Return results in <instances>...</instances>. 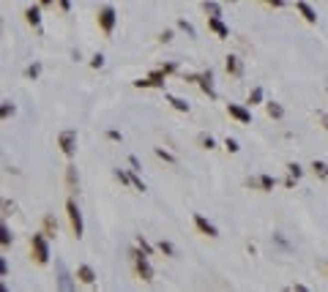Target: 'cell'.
<instances>
[{
  "instance_id": "1",
  "label": "cell",
  "mask_w": 328,
  "mask_h": 292,
  "mask_svg": "<svg viewBox=\"0 0 328 292\" xmlns=\"http://www.w3.org/2000/svg\"><path fill=\"white\" fill-rule=\"evenodd\" d=\"M30 249H33V257H36L38 265H46V262H50V246H46L44 232H38V235L30 238Z\"/></svg>"
},
{
  "instance_id": "2",
  "label": "cell",
  "mask_w": 328,
  "mask_h": 292,
  "mask_svg": "<svg viewBox=\"0 0 328 292\" xmlns=\"http://www.w3.org/2000/svg\"><path fill=\"white\" fill-rule=\"evenodd\" d=\"M134 268H137V276L142 279V282H154V268H150L148 262V254H142V251H134Z\"/></svg>"
},
{
  "instance_id": "3",
  "label": "cell",
  "mask_w": 328,
  "mask_h": 292,
  "mask_svg": "<svg viewBox=\"0 0 328 292\" xmlns=\"http://www.w3.org/2000/svg\"><path fill=\"white\" fill-rule=\"evenodd\" d=\"M115 22H118L115 8H112V5H102V8H98V27H102V30L110 36V33L115 30Z\"/></svg>"
},
{
  "instance_id": "4",
  "label": "cell",
  "mask_w": 328,
  "mask_h": 292,
  "mask_svg": "<svg viewBox=\"0 0 328 292\" xmlns=\"http://www.w3.org/2000/svg\"><path fill=\"white\" fill-rule=\"evenodd\" d=\"M58 145H60L63 156H68V159H72L74 150H77V131H74V128H66V131H60V137H58Z\"/></svg>"
},
{
  "instance_id": "5",
  "label": "cell",
  "mask_w": 328,
  "mask_h": 292,
  "mask_svg": "<svg viewBox=\"0 0 328 292\" xmlns=\"http://www.w3.org/2000/svg\"><path fill=\"white\" fill-rule=\"evenodd\" d=\"M66 210H68V221H72V230H74V235H77V238H82V213H80L77 202H74V200H68V202H66Z\"/></svg>"
},
{
  "instance_id": "6",
  "label": "cell",
  "mask_w": 328,
  "mask_h": 292,
  "mask_svg": "<svg viewBox=\"0 0 328 292\" xmlns=\"http://www.w3.org/2000/svg\"><path fill=\"white\" fill-rule=\"evenodd\" d=\"M164 79H167V74H164L162 68H154V71H150V77L137 79L134 87H164Z\"/></svg>"
},
{
  "instance_id": "7",
  "label": "cell",
  "mask_w": 328,
  "mask_h": 292,
  "mask_svg": "<svg viewBox=\"0 0 328 292\" xmlns=\"http://www.w3.org/2000/svg\"><path fill=\"white\" fill-rule=\"evenodd\" d=\"M227 112H230V118H236L238 123H252V112L241 104H227Z\"/></svg>"
},
{
  "instance_id": "8",
  "label": "cell",
  "mask_w": 328,
  "mask_h": 292,
  "mask_svg": "<svg viewBox=\"0 0 328 292\" xmlns=\"http://www.w3.org/2000/svg\"><path fill=\"white\" fill-rule=\"evenodd\" d=\"M197 85H200L202 90L208 93V98H216V90H214V74H210V68H208V71H202V74H197Z\"/></svg>"
},
{
  "instance_id": "9",
  "label": "cell",
  "mask_w": 328,
  "mask_h": 292,
  "mask_svg": "<svg viewBox=\"0 0 328 292\" xmlns=\"http://www.w3.org/2000/svg\"><path fill=\"white\" fill-rule=\"evenodd\" d=\"M194 224H197V230H200L202 235H208V238H219V230H216V227L210 224V221L205 219V216L197 213V216H194Z\"/></svg>"
},
{
  "instance_id": "10",
  "label": "cell",
  "mask_w": 328,
  "mask_h": 292,
  "mask_svg": "<svg viewBox=\"0 0 328 292\" xmlns=\"http://www.w3.org/2000/svg\"><path fill=\"white\" fill-rule=\"evenodd\" d=\"M208 27H210V30H214L219 38H230V27L222 22V16H210V19H208Z\"/></svg>"
},
{
  "instance_id": "11",
  "label": "cell",
  "mask_w": 328,
  "mask_h": 292,
  "mask_svg": "<svg viewBox=\"0 0 328 292\" xmlns=\"http://www.w3.org/2000/svg\"><path fill=\"white\" fill-rule=\"evenodd\" d=\"M58 287L60 290H74V284H72V276L66 273V268H63V262H58Z\"/></svg>"
},
{
  "instance_id": "12",
  "label": "cell",
  "mask_w": 328,
  "mask_h": 292,
  "mask_svg": "<svg viewBox=\"0 0 328 292\" xmlns=\"http://www.w3.org/2000/svg\"><path fill=\"white\" fill-rule=\"evenodd\" d=\"M77 279H80L82 284H93V282H96V273H93L90 265H80L77 268Z\"/></svg>"
},
{
  "instance_id": "13",
  "label": "cell",
  "mask_w": 328,
  "mask_h": 292,
  "mask_svg": "<svg viewBox=\"0 0 328 292\" xmlns=\"http://www.w3.org/2000/svg\"><path fill=\"white\" fill-rule=\"evenodd\" d=\"M227 74H232V77H241L244 74V66H241V60H238L236 55H227Z\"/></svg>"
},
{
  "instance_id": "14",
  "label": "cell",
  "mask_w": 328,
  "mask_h": 292,
  "mask_svg": "<svg viewBox=\"0 0 328 292\" xmlns=\"http://www.w3.org/2000/svg\"><path fill=\"white\" fill-rule=\"evenodd\" d=\"M298 11H301V16L309 22V25H314V22H318V14H314V8H312L309 3H304V0H301V3H298Z\"/></svg>"
},
{
  "instance_id": "15",
  "label": "cell",
  "mask_w": 328,
  "mask_h": 292,
  "mask_svg": "<svg viewBox=\"0 0 328 292\" xmlns=\"http://www.w3.org/2000/svg\"><path fill=\"white\" fill-rule=\"evenodd\" d=\"M66 183H68V189H72V194H77V189H80L77 167H66Z\"/></svg>"
},
{
  "instance_id": "16",
  "label": "cell",
  "mask_w": 328,
  "mask_h": 292,
  "mask_svg": "<svg viewBox=\"0 0 328 292\" xmlns=\"http://www.w3.org/2000/svg\"><path fill=\"white\" fill-rule=\"evenodd\" d=\"M249 186H260L262 191H271L274 186H276V180H274L271 175H262V178H257V180H249Z\"/></svg>"
},
{
  "instance_id": "17",
  "label": "cell",
  "mask_w": 328,
  "mask_h": 292,
  "mask_svg": "<svg viewBox=\"0 0 328 292\" xmlns=\"http://www.w3.org/2000/svg\"><path fill=\"white\" fill-rule=\"evenodd\" d=\"M25 19L30 22L33 27H38V25H41V8H38V5H30V8L25 11Z\"/></svg>"
},
{
  "instance_id": "18",
  "label": "cell",
  "mask_w": 328,
  "mask_h": 292,
  "mask_svg": "<svg viewBox=\"0 0 328 292\" xmlns=\"http://www.w3.org/2000/svg\"><path fill=\"white\" fill-rule=\"evenodd\" d=\"M58 232V221L52 219V216H44V235L46 238H52Z\"/></svg>"
},
{
  "instance_id": "19",
  "label": "cell",
  "mask_w": 328,
  "mask_h": 292,
  "mask_svg": "<svg viewBox=\"0 0 328 292\" xmlns=\"http://www.w3.org/2000/svg\"><path fill=\"white\" fill-rule=\"evenodd\" d=\"M167 101L172 104V109H178V112H189V104H186L184 98H178V96H167Z\"/></svg>"
},
{
  "instance_id": "20",
  "label": "cell",
  "mask_w": 328,
  "mask_h": 292,
  "mask_svg": "<svg viewBox=\"0 0 328 292\" xmlns=\"http://www.w3.org/2000/svg\"><path fill=\"white\" fill-rule=\"evenodd\" d=\"M312 169H314V175H318V178L328 180V164H326V161H312Z\"/></svg>"
},
{
  "instance_id": "21",
  "label": "cell",
  "mask_w": 328,
  "mask_h": 292,
  "mask_svg": "<svg viewBox=\"0 0 328 292\" xmlns=\"http://www.w3.org/2000/svg\"><path fill=\"white\" fill-rule=\"evenodd\" d=\"M202 8H205V14H210V16H222L219 3H214V0H205V3H202Z\"/></svg>"
},
{
  "instance_id": "22",
  "label": "cell",
  "mask_w": 328,
  "mask_h": 292,
  "mask_svg": "<svg viewBox=\"0 0 328 292\" xmlns=\"http://www.w3.org/2000/svg\"><path fill=\"white\" fill-rule=\"evenodd\" d=\"M266 109H268V115H271V118H282L284 115V109H282V104H276V101H271V104H266Z\"/></svg>"
},
{
  "instance_id": "23",
  "label": "cell",
  "mask_w": 328,
  "mask_h": 292,
  "mask_svg": "<svg viewBox=\"0 0 328 292\" xmlns=\"http://www.w3.org/2000/svg\"><path fill=\"white\" fill-rule=\"evenodd\" d=\"M0 246H3V249H8L11 246V232H8V227H0Z\"/></svg>"
},
{
  "instance_id": "24",
  "label": "cell",
  "mask_w": 328,
  "mask_h": 292,
  "mask_svg": "<svg viewBox=\"0 0 328 292\" xmlns=\"http://www.w3.org/2000/svg\"><path fill=\"white\" fill-rule=\"evenodd\" d=\"M14 112H16V107H14V104H11V101H3V109H0V115H3V120H6V118H11Z\"/></svg>"
},
{
  "instance_id": "25",
  "label": "cell",
  "mask_w": 328,
  "mask_h": 292,
  "mask_svg": "<svg viewBox=\"0 0 328 292\" xmlns=\"http://www.w3.org/2000/svg\"><path fill=\"white\" fill-rule=\"evenodd\" d=\"M260 101H262V87H254L249 93V104H260Z\"/></svg>"
},
{
  "instance_id": "26",
  "label": "cell",
  "mask_w": 328,
  "mask_h": 292,
  "mask_svg": "<svg viewBox=\"0 0 328 292\" xmlns=\"http://www.w3.org/2000/svg\"><path fill=\"white\" fill-rule=\"evenodd\" d=\"M159 249H162L167 257H175V246H172L170 241H162V243H159Z\"/></svg>"
},
{
  "instance_id": "27",
  "label": "cell",
  "mask_w": 328,
  "mask_h": 292,
  "mask_svg": "<svg viewBox=\"0 0 328 292\" xmlns=\"http://www.w3.org/2000/svg\"><path fill=\"white\" fill-rule=\"evenodd\" d=\"M156 156H159V159H164V161H170V164H175V156L167 153L164 148H156Z\"/></svg>"
},
{
  "instance_id": "28",
  "label": "cell",
  "mask_w": 328,
  "mask_h": 292,
  "mask_svg": "<svg viewBox=\"0 0 328 292\" xmlns=\"http://www.w3.org/2000/svg\"><path fill=\"white\" fill-rule=\"evenodd\" d=\"M115 178H118L123 186H126V183H132V175H128V172H123V169H115Z\"/></svg>"
},
{
  "instance_id": "29",
  "label": "cell",
  "mask_w": 328,
  "mask_h": 292,
  "mask_svg": "<svg viewBox=\"0 0 328 292\" xmlns=\"http://www.w3.org/2000/svg\"><path fill=\"white\" fill-rule=\"evenodd\" d=\"M200 145H202L205 150H210V148H214V137H208V134H200Z\"/></svg>"
},
{
  "instance_id": "30",
  "label": "cell",
  "mask_w": 328,
  "mask_h": 292,
  "mask_svg": "<svg viewBox=\"0 0 328 292\" xmlns=\"http://www.w3.org/2000/svg\"><path fill=\"white\" fill-rule=\"evenodd\" d=\"M287 172H290V178H301V172H304V169L301 167H298V164H287Z\"/></svg>"
},
{
  "instance_id": "31",
  "label": "cell",
  "mask_w": 328,
  "mask_h": 292,
  "mask_svg": "<svg viewBox=\"0 0 328 292\" xmlns=\"http://www.w3.org/2000/svg\"><path fill=\"white\" fill-rule=\"evenodd\" d=\"M224 148L230 150V153H238V150H241V148H238V142H236V139H230V137L224 139Z\"/></svg>"
},
{
  "instance_id": "32",
  "label": "cell",
  "mask_w": 328,
  "mask_h": 292,
  "mask_svg": "<svg viewBox=\"0 0 328 292\" xmlns=\"http://www.w3.org/2000/svg\"><path fill=\"white\" fill-rule=\"evenodd\" d=\"M90 66H93V68H102V66H104V55H102V52H96V55H93Z\"/></svg>"
},
{
  "instance_id": "33",
  "label": "cell",
  "mask_w": 328,
  "mask_h": 292,
  "mask_svg": "<svg viewBox=\"0 0 328 292\" xmlns=\"http://www.w3.org/2000/svg\"><path fill=\"white\" fill-rule=\"evenodd\" d=\"M25 74H28V77H30V79H36V77H38V74H41V66H38V63H33V66H30V68H28V71H25Z\"/></svg>"
},
{
  "instance_id": "34",
  "label": "cell",
  "mask_w": 328,
  "mask_h": 292,
  "mask_svg": "<svg viewBox=\"0 0 328 292\" xmlns=\"http://www.w3.org/2000/svg\"><path fill=\"white\" fill-rule=\"evenodd\" d=\"M132 186H134V189H137V191H145V183H142V180L137 178V175H132Z\"/></svg>"
},
{
  "instance_id": "35",
  "label": "cell",
  "mask_w": 328,
  "mask_h": 292,
  "mask_svg": "<svg viewBox=\"0 0 328 292\" xmlns=\"http://www.w3.org/2000/svg\"><path fill=\"white\" fill-rule=\"evenodd\" d=\"M140 251L150 257V251H154V249H150V243H148V241H142V238H140Z\"/></svg>"
},
{
  "instance_id": "36",
  "label": "cell",
  "mask_w": 328,
  "mask_h": 292,
  "mask_svg": "<svg viewBox=\"0 0 328 292\" xmlns=\"http://www.w3.org/2000/svg\"><path fill=\"white\" fill-rule=\"evenodd\" d=\"M178 25H180V27H184V30H186V33H189V36H194V27H192V25H189V22H186V19H180V22H178Z\"/></svg>"
},
{
  "instance_id": "37",
  "label": "cell",
  "mask_w": 328,
  "mask_h": 292,
  "mask_svg": "<svg viewBox=\"0 0 328 292\" xmlns=\"http://www.w3.org/2000/svg\"><path fill=\"white\" fill-rule=\"evenodd\" d=\"M159 68H162L164 74H172V71H175V68H178V66H175V63H164V66H159Z\"/></svg>"
},
{
  "instance_id": "38",
  "label": "cell",
  "mask_w": 328,
  "mask_h": 292,
  "mask_svg": "<svg viewBox=\"0 0 328 292\" xmlns=\"http://www.w3.org/2000/svg\"><path fill=\"white\" fill-rule=\"evenodd\" d=\"M107 137L115 139V142H120V131H115V128H112V131H107Z\"/></svg>"
},
{
  "instance_id": "39",
  "label": "cell",
  "mask_w": 328,
  "mask_h": 292,
  "mask_svg": "<svg viewBox=\"0 0 328 292\" xmlns=\"http://www.w3.org/2000/svg\"><path fill=\"white\" fill-rule=\"evenodd\" d=\"M266 3H268V5H274V8H282L284 0H266Z\"/></svg>"
},
{
  "instance_id": "40",
  "label": "cell",
  "mask_w": 328,
  "mask_h": 292,
  "mask_svg": "<svg viewBox=\"0 0 328 292\" xmlns=\"http://www.w3.org/2000/svg\"><path fill=\"white\" fill-rule=\"evenodd\" d=\"M58 3H60V8H63V11L72 8V0H58Z\"/></svg>"
},
{
  "instance_id": "41",
  "label": "cell",
  "mask_w": 328,
  "mask_h": 292,
  "mask_svg": "<svg viewBox=\"0 0 328 292\" xmlns=\"http://www.w3.org/2000/svg\"><path fill=\"white\" fill-rule=\"evenodd\" d=\"M170 38H172V30H164V33H162V41H164V44H167V41H170Z\"/></svg>"
},
{
  "instance_id": "42",
  "label": "cell",
  "mask_w": 328,
  "mask_h": 292,
  "mask_svg": "<svg viewBox=\"0 0 328 292\" xmlns=\"http://www.w3.org/2000/svg\"><path fill=\"white\" fill-rule=\"evenodd\" d=\"M3 208H6V213H14V210H16V205H14V202H6Z\"/></svg>"
},
{
  "instance_id": "43",
  "label": "cell",
  "mask_w": 328,
  "mask_h": 292,
  "mask_svg": "<svg viewBox=\"0 0 328 292\" xmlns=\"http://www.w3.org/2000/svg\"><path fill=\"white\" fill-rule=\"evenodd\" d=\"M320 120H323V126L328 128V115H320Z\"/></svg>"
},
{
  "instance_id": "44",
  "label": "cell",
  "mask_w": 328,
  "mask_h": 292,
  "mask_svg": "<svg viewBox=\"0 0 328 292\" xmlns=\"http://www.w3.org/2000/svg\"><path fill=\"white\" fill-rule=\"evenodd\" d=\"M38 3H41V5H52L55 0H38Z\"/></svg>"
},
{
  "instance_id": "45",
  "label": "cell",
  "mask_w": 328,
  "mask_h": 292,
  "mask_svg": "<svg viewBox=\"0 0 328 292\" xmlns=\"http://www.w3.org/2000/svg\"><path fill=\"white\" fill-rule=\"evenodd\" d=\"M230 3H232V0H230Z\"/></svg>"
}]
</instances>
